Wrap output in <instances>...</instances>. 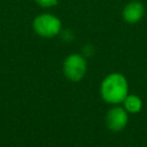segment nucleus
Returning <instances> with one entry per match:
<instances>
[{
    "label": "nucleus",
    "instance_id": "1",
    "mask_svg": "<svg viewBox=\"0 0 147 147\" xmlns=\"http://www.w3.org/2000/svg\"><path fill=\"white\" fill-rule=\"evenodd\" d=\"M129 85L122 74L114 72L108 75L101 83L100 93L103 100L108 103L117 105L123 102L127 96Z\"/></svg>",
    "mask_w": 147,
    "mask_h": 147
},
{
    "label": "nucleus",
    "instance_id": "2",
    "mask_svg": "<svg viewBox=\"0 0 147 147\" xmlns=\"http://www.w3.org/2000/svg\"><path fill=\"white\" fill-rule=\"evenodd\" d=\"M33 31L42 38H53L62 30L61 20L49 13H42L36 16L32 21Z\"/></svg>",
    "mask_w": 147,
    "mask_h": 147
},
{
    "label": "nucleus",
    "instance_id": "3",
    "mask_svg": "<svg viewBox=\"0 0 147 147\" xmlns=\"http://www.w3.org/2000/svg\"><path fill=\"white\" fill-rule=\"evenodd\" d=\"M63 72L72 82L80 80L86 72V60L80 54H70L63 62Z\"/></svg>",
    "mask_w": 147,
    "mask_h": 147
},
{
    "label": "nucleus",
    "instance_id": "4",
    "mask_svg": "<svg viewBox=\"0 0 147 147\" xmlns=\"http://www.w3.org/2000/svg\"><path fill=\"white\" fill-rule=\"evenodd\" d=\"M106 123L109 130L111 131H121L127 124V111L121 107L111 108L106 116Z\"/></svg>",
    "mask_w": 147,
    "mask_h": 147
},
{
    "label": "nucleus",
    "instance_id": "5",
    "mask_svg": "<svg viewBox=\"0 0 147 147\" xmlns=\"http://www.w3.org/2000/svg\"><path fill=\"white\" fill-rule=\"evenodd\" d=\"M144 15H145V6L142 2H140L138 0L127 2L122 10L123 20L129 24L138 23L139 21H141Z\"/></svg>",
    "mask_w": 147,
    "mask_h": 147
},
{
    "label": "nucleus",
    "instance_id": "6",
    "mask_svg": "<svg viewBox=\"0 0 147 147\" xmlns=\"http://www.w3.org/2000/svg\"><path fill=\"white\" fill-rule=\"evenodd\" d=\"M124 108L127 113H131V114H134V113H138L140 111L141 107H142V101L139 96L137 95H127L125 99H124Z\"/></svg>",
    "mask_w": 147,
    "mask_h": 147
},
{
    "label": "nucleus",
    "instance_id": "7",
    "mask_svg": "<svg viewBox=\"0 0 147 147\" xmlns=\"http://www.w3.org/2000/svg\"><path fill=\"white\" fill-rule=\"evenodd\" d=\"M37 5H39L42 8H52L55 7L59 2V0H34Z\"/></svg>",
    "mask_w": 147,
    "mask_h": 147
}]
</instances>
